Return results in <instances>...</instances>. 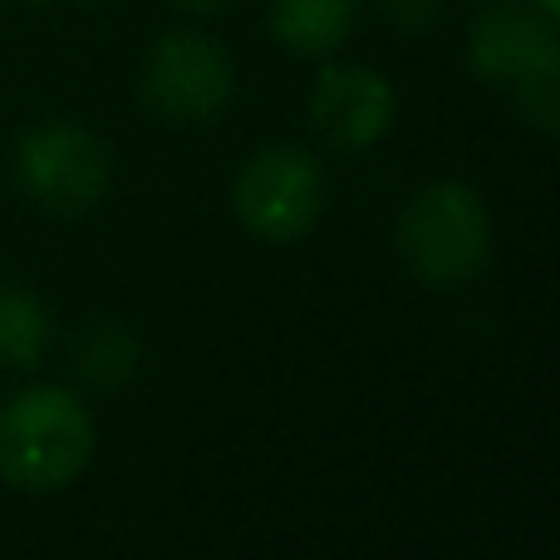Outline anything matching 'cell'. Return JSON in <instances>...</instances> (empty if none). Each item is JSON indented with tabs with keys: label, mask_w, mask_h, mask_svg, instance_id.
<instances>
[{
	"label": "cell",
	"mask_w": 560,
	"mask_h": 560,
	"mask_svg": "<svg viewBox=\"0 0 560 560\" xmlns=\"http://www.w3.org/2000/svg\"><path fill=\"white\" fill-rule=\"evenodd\" d=\"M98 428L74 388L30 384L0 404V477L15 492H65L94 463Z\"/></svg>",
	"instance_id": "obj_1"
},
{
	"label": "cell",
	"mask_w": 560,
	"mask_h": 560,
	"mask_svg": "<svg viewBox=\"0 0 560 560\" xmlns=\"http://www.w3.org/2000/svg\"><path fill=\"white\" fill-rule=\"evenodd\" d=\"M398 256L423 285L457 290L492 261V212L467 183H428L398 217Z\"/></svg>",
	"instance_id": "obj_2"
},
{
	"label": "cell",
	"mask_w": 560,
	"mask_h": 560,
	"mask_svg": "<svg viewBox=\"0 0 560 560\" xmlns=\"http://www.w3.org/2000/svg\"><path fill=\"white\" fill-rule=\"evenodd\" d=\"M15 183L39 212L84 217L108 197L114 158L94 128L74 118H49L20 133L15 143Z\"/></svg>",
	"instance_id": "obj_3"
},
{
	"label": "cell",
	"mask_w": 560,
	"mask_h": 560,
	"mask_svg": "<svg viewBox=\"0 0 560 560\" xmlns=\"http://www.w3.org/2000/svg\"><path fill=\"white\" fill-rule=\"evenodd\" d=\"M325 202H329L325 163L295 143L261 148L256 158H246L232 183L236 222L266 246L300 242L325 217Z\"/></svg>",
	"instance_id": "obj_4"
},
{
	"label": "cell",
	"mask_w": 560,
	"mask_h": 560,
	"mask_svg": "<svg viewBox=\"0 0 560 560\" xmlns=\"http://www.w3.org/2000/svg\"><path fill=\"white\" fill-rule=\"evenodd\" d=\"M236 98V69L222 39L173 30L143 59V104L167 124H212Z\"/></svg>",
	"instance_id": "obj_5"
},
{
	"label": "cell",
	"mask_w": 560,
	"mask_h": 560,
	"mask_svg": "<svg viewBox=\"0 0 560 560\" xmlns=\"http://www.w3.org/2000/svg\"><path fill=\"white\" fill-rule=\"evenodd\" d=\"M472 74L487 84L522 89L536 79H560V39L551 15L522 5H492L472 20Z\"/></svg>",
	"instance_id": "obj_6"
},
{
	"label": "cell",
	"mask_w": 560,
	"mask_h": 560,
	"mask_svg": "<svg viewBox=\"0 0 560 560\" xmlns=\"http://www.w3.org/2000/svg\"><path fill=\"white\" fill-rule=\"evenodd\" d=\"M310 118L345 153L374 148L398 118V94L369 65H325L310 89Z\"/></svg>",
	"instance_id": "obj_7"
},
{
	"label": "cell",
	"mask_w": 560,
	"mask_h": 560,
	"mask_svg": "<svg viewBox=\"0 0 560 560\" xmlns=\"http://www.w3.org/2000/svg\"><path fill=\"white\" fill-rule=\"evenodd\" d=\"M359 0H271V35L300 59H325L354 35Z\"/></svg>",
	"instance_id": "obj_8"
},
{
	"label": "cell",
	"mask_w": 560,
	"mask_h": 560,
	"mask_svg": "<svg viewBox=\"0 0 560 560\" xmlns=\"http://www.w3.org/2000/svg\"><path fill=\"white\" fill-rule=\"evenodd\" d=\"M138 335L124 325V319H89L84 329H79L74 339V374L84 378L89 388H104V394H114V388H124L128 378L138 374Z\"/></svg>",
	"instance_id": "obj_9"
},
{
	"label": "cell",
	"mask_w": 560,
	"mask_h": 560,
	"mask_svg": "<svg viewBox=\"0 0 560 560\" xmlns=\"http://www.w3.org/2000/svg\"><path fill=\"white\" fill-rule=\"evenodd\" d=\"M49 349V310L35 290L0 285V369H35Z\"/></svg>",
	"instance_id": "obj_10"
},
{
	"label": "cell",
	"mask_w": 560,
	"mask_h": 560,
	"mask_svg": "<svg viewBox=\"0 0 560 560\" xmlns=\"http://www.w3.org/2000/svg\"><path fill=\"white\" fill-rule=\"evenodd\" d=\"M384 10H388V20H394L398 30H418V25L433 20L438 0H384Z\"/></svg>",
	"instance_id": "obj_11"
},
{
	"label": "cell",
	"mask_w": 560,
	"mask_h": 560,
	"mask_svg": "<svg viewBox=\"0 0 560 560\" xmlns=\"http://www.w3.org/2000/svg\"><path fill=\"white\" fill-rule=\"evenodd\" d=\"M177 10H187V15H212V10L232 5V0H173Z\"/></svg>",
	"instance_id": "obj_12"
},
{
	"label": "cell",
	"mask_w": 560,
	"mask_h": 560,
	"mask_svg": "<svg viewBox=\"0 0 560 560\" xmlns=\"http://www.w3.org/2000/svg\"><path fill=\"white\" fill-rule=\"evenodd\" d=\"M532 5L541 10V15H551V20H556V0H532Z\"/></svg>",
	"instance_id": "obj_13"
},
{
	"label": "cell",
	"mask_w": 560,
	"mask_h": 560,
	"mask_svg": "<svg viewBox=\"0 0 560 560\" xmlns=\"http://www.w3.org/2000/svg\"><path fill=\"white\" fill-rule=\"evenodd\" d=\"M30 5H39V0H30Z\"/></svg>",
	"instance_id": "obj_14"
}]
</instances>
